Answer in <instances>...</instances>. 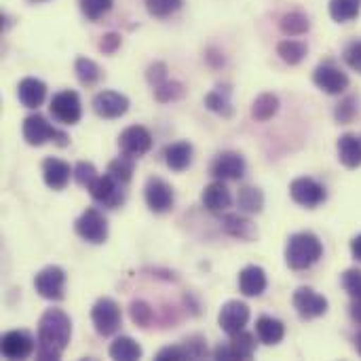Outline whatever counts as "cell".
Here are the masks:
<instances>
[{
    "label": "cell",
    "instance_id": "49",
    "mask_svg": "<svg viewBox=\"0 0 361 361\" xmlns=\"http://www.w3.org/2000/svg\"><path fill=\"white\" fill-rule=\"evenodd\" d=\"M351 317L353 322L361 326V298H353V305H351Z\"/></svg>",
    "mask_w": 361,
    "mask_h": 361
},
{
    "label": "cell",
    "instance_id": "17",
    "mask_svg": "<svg viewBox=\"0 0 361 361\" xmlns=\"http://www.w3.org/2000/svg\"><path fill=\"white\" fill-rule=\"evenodd\" d=\"M313 82L328 95H341L349 89V76L334 63H322L313 72Z\"/></svg>",
    "mask_w": 361,
    "mask_h": 361
},
{
    "label": "cell",
    "instance_id": "15",
    "mask_svg": "<svg viewBox=\"0 0 361 361\" xmlns=\"http://www.w3.org/2000/svg\"><path fill=\"white\" fill-rule=\"evenodd\" d=\"M250 322V307L241 300H228L222 305L218 313V326L224 334L233 336L241 330H245Z\"/></svg>",
    "mask_w": 361,
    "mask_h": 361
},
{
    "label": "cell",
    "instance_id": "40",
    "mask_svg": "<svg viewBox=\"0 0 361 361\" xmlns=\"http://www.w3.org/2000/svg\"><path fill=\"white\" fill-rule=\"evenodd\" d=\"M97 169H95V165L93 163H89V161H78L76 165H74V180H76V184L78 186H82V188H89L95 180H97Z\"/></svg>",
    "mask_w": 361,
    "mask_h": 361
},
{
    "label": "cell",
    "instance_id": "41",
    "mask_svg": "<svg viewBox=\"0 0 361 361\" xmlns=\"http://www.w3.org/2000/svg\"><path fill=\"white\" fill-rule=\"evenodd\" d=\"M334 116H336V121L338 123H343V125H349V123H353V118L357 116V99L355 97H345L338 106H336V110H334Z\"/></svg>",
    "mask_w": 361,
    "mask_h": 361
},
{
    "label": "cell",
    "instance_id": "18",
    "mask_svg": "<svg viewBox=\"0 0 361 361\" xmlns=\"http://www.w3.org/2000/svg\"><path fill=\"white\" fill-rule=\"evenodd\" d=\"M0 349L6 360H25L34 353V338L25 330H11L2 336Z\"/></svg>",
    "mask_w": 361,
    "mask_h": 361
},
{
    "label": "cell",
    "instance_id": "42",
    "mask_svg": "<svg viewBox=\"0 0 361 361\" xmlns=\"http://www.w3.org/2000/svg\"><path fill=\"white\" fill-rule=\"evenodd\" d=\"M182 347H184L186 360H201L207 355V343L203 336H190V338L182 341Z\"/></svg>",
    "mask_w": 361,
    "mask_h": 361
},
{
    "label": "cell",
    "instance_id": "23",
    "mask_svg": "<svg viewBox=\"0 0 361 361\" xmlns=\"http://www.w3.org/2000/svg\"><path fill=\"white\" fill-rule=\"evenodd\" d=\"M44 97H47V85L40 78L27 76V78L19 80V85H17V99L21 102V106L34 110V108L42 106Z\"/></svg>",
    "mask_w": 361,
    "mask_h": 361
},
{
    "label": "cell",
    "instance_id": "28",
    "mask_svg": "<svg viewBox=\"0 0 361 361\" xmlns=\"http://www.w3.org/2000/svg\"><path fill=\"white\" fill-rule=\"evenodd\" d=\"M237 207L243 214H260L264 207V192L256 186H241L237 195Z\"/></svg>",
    "mask_w": 361,
    "mask_h": 361
},
{
    "label": "cell",
    "instance_id": "51",
    "mask_svg": "<svg viewBox=\"0 0 361 361\" xmlns=\"http://www.w3.org/2000/svg\"><path fill=\"white\" fill-rule=\"evenodd\" d=\"M30 2H44V0H30Z\"/></svg>",
    "mask_w": 361,
    "mask_h": 361
},
{
    "label": "cell",
    "instance_id": "20",
    "mask_svg": "<svg viewBox=\"0 0 361 361\" xmlns=\"http://www.w3.org/2000/svg\"><path fill=\"white\" fill-rule=\"evenodd\" d=\"M201 203L212 214H224L233 205V195H231V190L226 188V184L222 180H216V182H212V184H207L203 188Z\"/></svg>",
    "mask_w": 361,
    "mask_h": 361
},
{
    "label": "cell",
    "instance_id": "46",
    "mask_svg": "<svg viewBox=\"0 0 361 361\" xmlns=\"http://www.w3.org/2000/svg\"><path fill=\"white\" fill-rule=\"evenodd\" d=\"M157 361H184L186 360V353H184V347L182 345H173V347H163L159 353H157Z\"/></svg>",
    "mask_w": 361,
    "mask_h": 361
},
{
    "label": "cell",
    "instance_id": "25",
    "mask_svg": "<svg viewBox=\"0 0 361 361\" xmlns=\"http://www.w3.org/2000/svg\"><path fill=\"white\" fill-rule=\"evenodd\" d=\"M338 159L347 169L361 167V133H345L338 137Z\"/></svg>",
    "mask_w": 361,
    "mask_h": 361
},
{
    "label": "cell",
    "instance_id": "12",
    "mask_svg": "<svg viewBox=\"0 0 361 361\" xmlns=\"http://www.w3.org/2000/svg\"><path fill=\"white\" fill-rule=\"evenodd\" d=\"M256 353V336L241 330L231 336L226 345H218L214 349L216 360H252Z\"/></svg>",
    "mask_w": 361,
    "mask_h": 361
},
{
    "label": "cell",
    "instance_id": "26",
    "mask_svg": "<svg viewBox=\"0 0 361 361\" xmlns=\"http://www.w3.org/2000/svg\"><path fill=\"white\" fill-rule=\"evenodd\" d=\"M256 336L262 345H279L283 338H286V326L281 319H275V317H269V315H262L258 317L256 322Z\"/></svg>",
    "mask_w": 361,
    "mask_h": 361
},
{
    "label": "cell",
    "instance_id": "45",
    "mask_svg": "<svg viewBox=\"0 0 361 361\" xmlns=\"http://www.w3.org/2000/svg\"><path fill=\"white\" fill-rule=\"evenodd\" d=\"M146 80L150 82L152 89L161 87L165 80H167V66L163 61H154L152 66H148L146 70Z\"/></svg>",
    "mask_w": 361,
    "mask_h": 361
},
{
    "label": "cell",
    "instance_id": "14",
    "mask_svg": "<svg viewBox=\"0 0 361 361\" xmlns=\"http://www.w3.org/2000/svg\"><path fill=\"white\" fill-rule=\"evenodd\" d=\"M91 106H93V112L99 118L112 121V118H121V116L127 114V110H129V97L123 95V93H118V91L104 89V91H99L93 97Z\"/></svg>",
    "mask_w": 361,
    "mask_h": 361
},
{
    "label": "cell",
    "instance_id": "9",
    "mask_svg": "<svg viewBox=\"0 0 361 361\" xmlns=\"http://www.w3.org/2000/svg\"><path fill=\"white\" fill-rule=\"evenodd\" d=\"M144 199H146V205L152 214H167L173 209L176 192H173L169 182L152 176L144 184Z\"/></svg>",
    "mask_w": 361,
    "mask_h": 361
},
{
    "label": "cell",
    "instance_id": "4",
    "mask_svg": "<svg viewBox=\"0 0 361 361\" xmlns=\"http://www.w3.org/2000/svg\"><path fill=\"white\" fill-rule=\"evenodd\" d=\"M91 322L93 328L99 336L108 338L112 334H116L123 326V311L118 307L116 300L104 296L99 298L93 307H91Z\"/></svg>",
    "mask_w": 361,
    "mask_h": 361
},
{
    "label": "cell",
    "instance_id": "36",
    "mask_svg": "<svg viewBox=\"0 0 361 361\" xmlns=\"http://www.w3.org/2000/svg\"><path fill=\"white\" fill-rule=\"evenodd\" d=\"M184 93H186V87H184L180 80H169V78H167L161 87L154 89V97H157V102H161V104L178 102V99L184 97Z\"/></svg>",
    "mask_w": 361,
    "mask_h": 361
},
{
    "label": "cell",
    "instance_id": "8",
    "mask_svg": "<svg viewBox=\"0 0 361 361\" xmlns=\"http://www.w3.org/2000/svg\"><path fill=\"white\" fill-rule=\"evenodd\" d=\"M49 112L61 125H76L82 116V104H80L78 93L72 89H63V91L55 93L51 97Z\"/></svg>",
    "mask_w": 361,
    "mask_h": 361
},
{
    "label": "cell",
    "instance_id": "37",
    "mask_svg": "<svg viewBox=\"0 0 361 361\" xmlns=\"http://www.w3.org/2000/svg\"><path fill=\"white\" fill-rule=\"evenodd\" d=\"M182 6H184V0H146V11L157 19L171 17Z\"/></svg>",
    "mask_w": 361,
    "mask_h": 361
},
{
    "label": "cell",
    "instance_id": "21",
    "mask_svg": "<svg viewBox=\"0 0 361 361\" xmlns=\"http://www.w3.org/2000/svg\"><path fill=\"white\" fill-rule=\"evenodd\" d=\"M220 226H222V231H224L228 237H233V239L254 241V239L258 237L256 224H254L250 218H245L243 214H226V212H224V216L220 218Z\"/></svg>",
    "mask_w": 361,
    "mask_h": 361
},
{
    "label": "cell",
    "instance_id": "16",
    "mask_svg": "<svg viewBox=\"0 0 361 361\" xmlns=\"http://www.w3.org/2000/svg\"><path fill=\"white\" fill-rule=\"evenodd\" d=\"M292 305L302 319H317L328 313V300L313 288H298L292 296Z\"/></svg>",
    "mask_w": 361,
    "mask_h": 361
},
{
    "label": "cell",
    "instance_id": "35",
    "mask_svg": "<svg viewBox=\"0 0 361 361\" xmlns=\"http://www.w3.org/2000/svg\"><path fill=\"white\" fill-rule=\"evenodd\" d=\"M133 171H135V159H131V157H127V154L116 157V159L110 161V165H108V173H110L114 180L123 182V184H129V182H131Z\"/></svg>",
    "mask_w": 361,
    "mask_h": 361
},
{
    "label": "cell",
    "instance_id": "50",
    "mask_svg": "<svg viewBox=\"0 0 361 361\" xmlns=\"http://www.w3.org/2000/svg\"><path fill=\"white\" fill-rule=\"evenodd\" d=\"M355 349H357V353L361 355V332L355 336Z\"/></svg>",
    "mask_w": 361,
    "mask_h": 361
},
{
    "label": "cell",
    "instance_id": "2",
    "mask_svg": "<svg viewBox=\"0 0 361 361\" xmlns=\"http://www.w3.org/2000/svg\"><path fill=\"white\" fill-rule=\"evenodd\" d=\"M324 256V245L315 233L302 231L294 233L286 245V264L292 271H307L319 262Z\"/></svg>",
    "mask_w": 361,
    "mask_h": 361
},
{
    "label": "cell",
    "instance_id": "32",
    "mask_svg": "<svg viewBox=\"0 0 361 361\" xmlns=\"http://www.w3.org/2000/svg\"><path fill=\"white\" fill-rule=\"evenodd\" d=\"M307 44L300 40H292L286 38L277 44V55L281 57V61H286L288 66H298L305 57H307Z\"/></svg>",
    "mask_w": 361,
    "mask_h": 361
},
{
    "label": "cell",
    "instance_id": "48",
    "mask_svg": "<svg viewBox=\"0 0 361 361\" xmlns=\"http://www.w3.org/2000/svg\"><path fill=\"white\" fill-rule=\"evenodd\" d=\"M351 254L357 262H361V233L351 239Z\"/></svg>",
    "mask_w": 361,
    "mask_h": 361
},
{
    "label": "cell",
    "instance_id": "1",
    "mask_svg": "<svg viewBox=\"0 0 361 361\" xmlns=\"http://www.w3.org/2000/svg\"><path fill=\"white\" fill-rule=\"evenodd\" d=\"M72 322L61 309H47L38 322L36 357L40 361L59 360L70 345Z\"/></svg>",
    "mask_w": 361,
    "mask_h": 361
},
{
    "label": "cell",
    "instance_id": "3",
    "mask_svg": "<svg viewBox=\"0 0 361 361\" xmlns=\"http://www.w3.org/2000/svg\"><path fill=\"white\" fill-rule=\"evenodd\" d=\"M21 131H23V140H25L30 146H42V144H47V142H53L55 146L66 148V146L70 144L68 133L55 129V127H53L42 114H38V112L23 118Z\"/></svg>",
    "mask_w": 361,
    "mask_h": 361
},
{
    "label": "cell",
    "instance_id": "43",
    "mask_svg": "<svg viewBox=\"0 0 361 361\" xmlns=\"http://www.w3.org/2000/svg\"><path fill=\"white\" fill-rule=\"evenodd\" d=\"M343 288L351 298H361V271L349 269L343 273Z\"/></svg>",
    "mask_w": 361,
    "mask_h": 361
},
{
    "label": "cell",
    "instance_id": "27",
    "mask_svg": "<svg viewBox=\"0 0 361 361\" xmlns=\"http://www.w3.org/2000/svg\"><path fill=\"white\" fill-rule=\"evenodd\" d=\"M205 108L212 110L214 114L222 116V118H231L235 108L231 102V87L228 85H218L214 91H209L205 95Z\"/></svg>",
    "mask_w": 361,
    "mask_h": 361
},
{
    "label": "cell",
    "instance_id": "44",
    "mask_svg": "<svg viewBox=\"0 0 361 361\" xmlns=\"http://www.w3.org/2000/svg\"><path fill=\"white\" fill-rule=\"evenodd\" d=\"M343 59H345V63H347L351 70H355V72H360L361 74V40H353V42H349V44L345 47Z\"/></svg>",
    "mask_w": 361,
    "mask_h": 361
},
{
    "label": "cell",
    "instance_id": "5",
    "mask_svg": "<svg viewBox=\"0 0 361 361\" xmlns=\"http://www.w3.org/2000/svg\"><path fill=\"white\" fill-rule=\"evenodd\" d=\"M125 186H127V184L114 180V178L106 171L104 176H97V180H95L87 190H89L91 199H93L95 203H99L102 207H106V209H116V207H121V205L125 203V199H127Z\"/></svg>",
    "mask_w": 361,
    "mask_h": 361
},
{
    "label": "cell",
    "instance_id": "31",
    "mask_svg": "<svg viewBox=\"0 0 361 361\" xmlns=\"http://www.w3.org/2000/svg\"><path fill=\"white\" fill-rule=\"evenodd\" d=\"M279 30L286 36H302L311 30V19L302 11H292L279 19Z\"/></svg>",
    "mask_w": 361,
    "mask_h": 361
},
{
    "label": "cell",
    "instance_id": "22",
    "mask_svg": "<svg viewBox=\"0 0 361 361\" xmlns=\"http://www.w3.org/2000/svg\"><path fill=\"white\" fill-rule=\"evenodd\" d=\"M267 286H269V281H267V273L262 267L250 264L239 273V290L247 298L262 296L267 292Z\"/></svg>",
    "mask_w": 361,
    "mask_h": 361
},
{
    "label": "cell",
    "instance_id": "13",
    "mask_svg": "<svg viewBox=\"0 0 361 361\" xmlns=\"http://www.w3.org/2000/svg\"><path fill=\"white\" fill-rule=\"evenodd\" d=\"M245 159L235 152V150H224L220 154H216V159L209 165V171L216 180L228 182V180H241L245 176Z\"/></svg>",
    "mask_w": 361,
    "mask_h": 361
},
{
    "label": "cell",
    "instance_id": "6",
    "mask_svg": "<svg viewBox=\"0 0 361 361\" xmlns=\"http://www.w3.org/2000/svg\"><path fill=\"white\" fill-rule=\"evenodd\" d=\"M76 235L93 245H102L108 239V220L97 207H87L74 222Z\"/></svg>",
    "mask_w": 361,
    "mask_h": 361
},
{
    "label": "cell",
    "instance_id": "38",
    "mask_svg": "<svg viewBox=\"0 0 361 361\" xmlns=\"http://www.w3.org/2000/svg\"><path fill=\"white\" fill-rule=\"evenodd\" d=\"M129 313H131V319L137 328L146 330L152 326V319H154V311L148 302L144 300H133L131 307H129Z\"/></svg>",
    "mask_w": 361,
    "mask_h": 361
},
{
    "label": "cell",
    "instance_id": "33",
    "mask_svg": "<svg viewBox=\"0 0 361 361\" xmlns=\"http://www.w3.org/2000/svg\"><path fill=\"white\" fill-rule=\"evenodd\" d=\"M361 13V0H330V17L338 23L357 19Z\"/></svg>",
    "mask_w": 361,
    "mask_h": 361
},
{
    "label": "cell",
    "instance_id": "11",
    "mask_svg": "<svg viewBox=\"0 0 361 361\" xmlns=\"http://www.w3.org/2000/svg\"><path fill=\"white\" fill-rule=\"evenodd\" d=\"M118 148L123 154L131 159H140L150 152L152 148V133L142 125H131L118 135Z\"/></svg>",
    "mask_w": 361,
    "mask_h": 361
},
{
    "label": "cell",
    "instance_id": "29",
    "mask_svg": "<svg viewBox=\"0 0 361 361\" xmlns=\"http://www.w3.org/2000/svg\"><path fill=\"white\" fill-rule=\"evenodd\" d=\"M279 112V97L275 93H260L252 104V118L258 123L271 121Z\"/></svg>",
    "mask_w": 361,
    "mask_h": 361
},
{
    "label": "cell",
    "instance_id": "34",
    "mask_svg": "<svg viewBox=\"0 0 361 361\" xmlns=\"http://www.w3.org/2000/svg\"><path fill=\"white\" fill-rule=\"evenodd\" d=\"M74 72H76V78L85 87H93L102 78V68L93 59H89V57H78L74 61Z\"/></svg>",
    "mask_w": 361,
    "mask_h": 361
},
{
    "label": "cell",
    "instance_id": "47",
    "mask_svg": "<svg viewBox=\"0 0 361 361\" xmlns=\"http://www.w3.org/2000/svg\"><path fill=\"white\" fill-rule=\"evenodd\" d=\"M99 51L102 53H106V55H114L116 51H118V47H121V34H116V32H110V34H106V36H102V40H99Z\"/></svg>",
    "mask_w": 361,
    "mask_h": 361
},
{
    "label": "cell",
    "instance_id": "30",
    "mask_svg": "<svg viewBox=\"0 0 361 361\" xmlns=\"http://www.w3.org/2000/svg\"><path fill=\"white\" fill-rule=\"evenodd\" d=\"M110 357L116 361H135L142 357V347L131 336H118L108 349Z\"/></svg>",
    "mask_w": 361,
    "mask_h": 361
},
{
    "label": "cell",
    "instance_id": "39",
    "mask_svg": "<svg viewBox=\"0 0 361 361\" xmlns=\"http://www.w3.org/2000/svg\"><path fill=\"white\" fill-rule=\"evenodd\" d=\"M78 4H80L82 15L89 21H97L99 17H104L112 8L114 0H78Z\"/></svg>",
    "mask_w": 361,
    "mask_h": 361
},
{
    "label": "cell",
    "instance_id": "24",
    "mask_svg": "<svg viewBox=\"0 0 361 361\" xmlns=\"http://www.w3.org/2000/svg\"><path fill=\"white\" fill-rule=\"evenodd\" d=\"M165 157V165L171 169V171H186L190 165H192V157H195V150H192V144L182 140V142H173L165 148L163 152Z\"/></svg>",
    "mask_w": 361,
    "mask_h": 361
},
{
    "label": "cell",
    "instance_id": "10",
    "mask_svg": "<svg viewBox=\"0 0 361 361\" xmlns=\"http://www.w3.org/2000/svg\"><path fill=\"white\" fill-rule=\"evenodd\" d=\"M290 197L294 199V203H298L307 209H315L322 203H326L328 192H326V186L313 178H296L290 184Z\"/></svg>",
    "mask_w": 361,
    "mask_h": 361
},
{
    "label": "cell",
    "instance_id": "19",
    "mask_svg": "<svg viewBox=\"0 0 361 361\" xmlns=\"http://www.w3.org/2000/svg\"><path fill=\"white\" fill-rule=\"evenodd\" d=\"M70 178H74V167H70V163L55 157L42 161V180L51 190H63L70 184Z\"/></svg>",
    "mask_w": 361,
    "mask_h": 361
},
{
    "label": "cell",
    "instance_id": "7",
    "mask_svg": "<svg viewBox=\"0 0 361 361\" xmlns=\"http://www.w3.org/2000/svg\"><path fill=\"white\" fill-rule=\"evenodd\" d=\"M34 288L40 298L51 302H61L66 296V271L61 267H44L34 277Z\"/></svg>",
    "mask_w": 361,
    "mask_h": 361
}]
</instances>
